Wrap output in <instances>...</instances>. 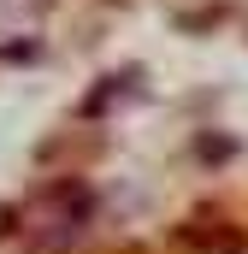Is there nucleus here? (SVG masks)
<instances>
[{
	"instance_id": "f257e3e1",
	"label": "nucleus",
	"mask_w": 248,
	"mask_h": 254,
	"mask_svg": "<svg viewBox=\"0 0 248 254\" xmlns=\"http://www.w3.org/2000/svg\"><path fill=\"white\" fill-rule=\"evenodd\" d=\"M83 219H89V190L83 184H54V190H42L36 201H24V237L36 249L71 243L83 231Z\"/></svg>"
}]
</instances>
